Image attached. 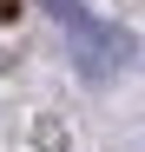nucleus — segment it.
<instances>
[{"instance_id":"f257e3e1","label":"nucleus","mask_w":145,"mask_h":152,"mask_svg":"<svg viewBox=\"0 0 145 152\" xmlns=\"http://www.w3.org/2000/svg\"><path fill=\"white\" fill-rule=\"evenodd\" d=\"M66 53H72V66H79V80H92V86H106V80H119L132 60H138V40H132V27H112V20H72L66 27Z\"/></svg>"},{"instance_id":"f03ea898","label":"nucleus","mask_w":145,"mask_h":152,"mask_svg":"<svg viewBox=\"0 0 145 152\" xmlns=\"http://www.w3.org/2000/svg\"><path fill=\"white\" fill-rule=\"evenodd\" d=\"M40 7H46V13H53V20H59V27H72V20H86V7H79V0H40Z\"/></svg>"}]
</instances>
